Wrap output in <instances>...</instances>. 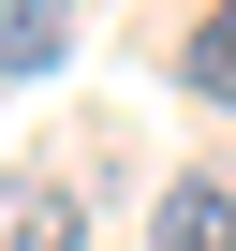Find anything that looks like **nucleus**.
Returning a JSON list of instances; mask_svg holds the SVG:
<instances>
[{
    "label": "nucleus",
    "instance_id": "1",
    "mask_svg": "<svg viewBox=\"0 0 236 251\" xmlns=\"http://www.w3.org/2000/svg\"><path fill=\"white\" fill-rule=\"evenodd\" d=\"M74 59V0H0V89H45Z\"/></svg>",
    "mask_w": 236,
    "mask_h": 251
},
{
    "label": "nucleus",
    "instance_id": "2",
    "mask_svg": "<svg viewBox=\"0 0 236 251\" xmlns=\"http://www.w3.org/2000/svg\"><path fill=\"white\" fill-rule=\"evenodd\" d=\"M89 222H74V192L45 177V163H15V177H0V251H74Z\"/></svg>",
    "mask_w": 236,
    "mask_h": 251
},
{
    "label": "nucleus",
    "instance_id": "3",
    "mask_svg": "<svg viewBox=\"0 0 236 251\" xmlns=\"http://www.w3.org/2000/svg\"><path fill=\"white\" fill-rule=\"evenodd\" d=\"M148 251H236V192H221V177H177V192L148 207Z\"/></svg>",
    "mask_w": 236,
    "mask_h": 251
},
{
    "label": "nucleus",
    "instance_id": "4",
    "mask_svg": "<svg viewBox=\"0 0 236 251\" xmlns=\"http://www.w3.org/2000/svg\"><path fill=\"white\" fill-rule=\"evenodd\" d=\"M177 89H192V103H236V0H207V15H192V45H177Z\"/></svg>",
    "mask_w": 236,
    "mask_h": 251
}]
</instances>
